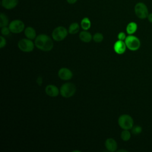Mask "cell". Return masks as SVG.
I'll use <instances>...</instances> for the list:
<instances>
[{"mask_svg": "<svg viewBox=\"0 0 152 152\" xmlns=\"http://www.w3.org/2000/svg\"><path fill=\"white\" fill-rule=\"evenodd\" d=\"M34 45L39 49L45 52L50 51L53 47L52 39L49 36L45 34H41L36 36Z\"/></svg>", "mask_w": 152, "mask_h": 152, "instance_id": "1", "label": "cell"}, {"mask_svg": "<svg viewBox=\"0 0 152 152\" xmlns=\"http://www.w3.org/2000/svg\"><path fill=\"white\" fill-rule=\"evenodd\" d=\"M59 90L62 97L69 98L74 95L76 91V87L72 83H65L62 85Z\"/></svg>", "mask_w": 152, "mask_h": 152, "instance_id": "2", "label": "cell"}, {"mask_svg": "<svg viewBox=\"0 0 152 152\" xmlns=\"http://www.w3.org/2000/svg\"><path fill=\"white\" fill-rule=\"evenodd\" d=\"M118 124L123 129H131L133 127L134 120L132 118L127 114L121 115L118 118Z\"/></svg>", "mask_w": 152, "mask_h": 152, "instance_id": "3", "label": "cell"}, {"mask_svg": "<svg viewBox=\"0 0 152 152\" xmlns=\"http://www.w3.org/2000/svg\"><path fill=\"white\" fill-rule=\"evenodd\" d=\"M125 43L126 44V48L132 51L138 50L141 45L140 40L139 39L132 34H129V36L126 37Z\"/></svg>", "mask_w": 152, "mask_h": 152, "instance_id": "4", "label": "cell"}, {"mask_svg": "<svg viewBox=\"0 0 152 152\" xmlns=\"http://www.w3.org/2000/svg\"><path fill=\"white\" fill-rule=\"evenodd\" d=\"M68 31L63 26L56 27L52 31V36L54 40L60 42L63 40L68 35Z\"/></svg>", "mask_w": 152, "mask_h": 152, "instance_id": "5", "label": "cell"}, {"mask_svg": "<svg viewBox=\"0 0 152 152\" xmlns=\"http://www.w3.org/2000/svg\"><path fill=\"white\" fill-rule=\"evenodd\" d=\"M134 11L137 17L140 19H144L147 18L149 14L146 5L142 2H138L135 5Z\"/></svg>", "mask_w": 152, "mask_h": 152, "instance_id": "6", "label": "cell"}, {"mask_svg": "<svg viewBox=\"0 0 152 152\" xmlns=\"http://www.w3.org/2000/svg\"><path fill=\"white\" fill-rule=\"evenodd\" d=\"M18 48L24 52H30L34 49V44L29 39H22L18 42Z\"/></svg>", "mask_w": 152, "mask_h": 152, "instance_id": "7", "label": "cell"}, {"mask_svg": "<svg viewBox=\"0 0 152 152\" xmlns=\"http://www.w3.org/2000/svg\"><path fill=\"white\" fill-rule=\"evenodd\" d=\"M11 33H20L22 32L25 27L24 23L20 20H14L10 22L8 26Z\"/></svg>", "mask_w": 152, "mask_h": 152, "instance_id": "8", "label": "cell"}, {"mask_svg": "<svg viewBox=\"0 0 152 152\" xmlns=\"http://www.w3.org/2000/svg\"><path fill=\"white\" fill-rule=\"evenodd\" d=\"M72 71L66 68H62L58 71V77L63 80H69L72 77Z\"/></svg>", "mask_w": 152, "mask_h": 152, "instance_id": "9", "label": "cell"}, {"mask_svg": "<svg viewBox=\"0 0 152 152\" xmlns=\"http://www.w3.org/2000/svg\"><path fill=\"white\" fill-rule=\"evenodd\" d=\"M126 48V46L125 42L120 40H118V41H116L115 43L113 46V49L115 52L119 55L123 54L125 52Z\"/></svg>", "mask_w": 152, "mask_h": 152, "instance_id": "10", "label": "cell"}, {"mask_svg": "<svg viewBox=\"0 0 152 152\" xmlns=\"http://www.w3.org/2000/svg\"><path fill=\"white\" fill-rule=\"evenodd\" d=\"M45 92L46 94L50 97H56L58 96L60 90H59L56 86L49 84L46 87Z\"/></svg>", "mask_w": 152, "mask_h": 152, "instance_id": "11", "label": "cell"}, {"mask_svg": "<svg viewBox=\"0 0 152 152\" xmlns=\"http://www.w3.org/2000/svg\"><path fill=\"white\" fill-rule=\"evenodd\" d=\"M105 147L108 151L114 152L117 150L118 145L116 141L113 138H107L105 141Z\"/></svg>", "mask_w": 152, "mask_h": 152, "instance_id": "12", "label": "cell"}, {"mask_svg": "<svg viewBox=\"0 0 152 152\" xmlns=\"http://www.w3.org/2000/svg\"><path fill=\"white\" fill-rule=\"evenodd\" d=\"M19 0H2V6L7 10L14 8L18 4Z\"/></svg>", "mask_w": 152, "mask_h": 152, "instance_id": "13", "label": "cell"}, {"mask_svg": "<svg viewBox=\"0 0 152 152\" xmlns=\"http://www.w3.org/2000/svg\"><path fill=\"white\" fill-rule=\"evenodd\" d=\"M79 38L82 42L85 43H88L91 40L93 37L90 33L87 31V30H84L80 33Z\"/></svg>", "mask_w": 152, "mask_h": 152, "instance_id": "14", "label": "cell"}, {"mask_svg": "<svg viewBox=\"0 0 152 152\" xmlns=\"http://www.w3.org/2000/svg\"><path fill=\"white\" fill-rule=\"evenodd\" d=\"M24 34L26 37L30 40H33L36 37V31L34 28L31 27H27L24 30Z\"/></svg>", "mask_w": 152, "mask_h": 152, "instance_id": "15", "label": "cell"}, {"mask_svg": "<svg viewBox=\"0 0 152 152\" xmlns=\"http://www.w3.org/2000/svg\"><path fill=\"white\" fill-rule=\"evenodd\" d=\"M138 26L136 23L135 22H130L128 24L126 27V33L128 34H133L137 30Z\"/></svg>", "mask_w": 152, "mask_h": 152, "instance_id": "16", "label": "cell"}, {"mask_svg": "<svg viewBox=\"0 0 152 152\" xmlns=\"http://www.w3.org/2000/svg\"><path fill=\"white\" fill-rule=\"evenodd\" d=\"M80 30V26L77 23H72L70 24L68 28V33L72 34H76Z\"/></svg>", "mask_w": 152, "mask_h": 152, "instance_id": "17", "label": "cell"}, {"mask_svg": "<svg viewBox=\"0 0 152 152\" xmlns=\"http://www.w3.org/2000/svg\"><path fill=\"white\" fill-rule=\"evenodd\" d=\"M81 27L84 30H88L91 27V21L87 17H84L81 21Z\"/></svg>", "mask_w": 152, "mask_h": 152, "instance_id": "18", "label": "cell"}, {"mask_svg": "<svg viewBox=\"0 0 152 152\" xmlns=\"http://www.w3.org/2000/svg\"><path fill=\"white\" fill-rule=\"evenodd\" d=\"M9 23V20L7 16L4 14V13H1L0 14V27L2 28L3 27H6L8 26Z\"/></svg>", "mask_w": 152, "mask_h": 152, "instance_id": "19", "label": "cell"}, {"mask_svg": "<svg viewBox=\"0 0 152 152\" xmlns=\"http://www.w3.org/2000/svg\"><path fill=\"white\" fill-rule=\"evenodd\" d=\"M121 138L122 140L126 141H128L131 138V133L128 129H124L121 132Z\"/></svg>", "mask_w": 152, "mask_h": 152, "instance_id": "20", "label": "cell"}, {"mask_svg": "<svg viewBox=\"0 0 152 152\" xmlns=\"http://www.w3.org/2000/svg\"><path fill=\"white\" fill-rule=\"evenodd\" d=\"M93 40L96 43H100L103 40V36L100 33H96L93 36Z\"/></svg>", "mask_w": 152, "mask_h": 152, "instance_id": "21", "label": "cell"}, {"mask_svg": "<svg viewBox=\"0 0 152 152\" xmlns=\"http://www.w3.org/2000/svg\"><path fill=\"white\" fill-rule=\"evenodd\" d=\"M142 132V128L140 126H135L132 128V132L134 134L138 135Z\"/></svg>", "mask_w": 152, "mask_h": 152, "instance_id": "22", "label": "cell"}, {"mask_svg": "<svg viewBox=\"0 0 152 152\" xmlns=\"http://www.w3.org/2000/svg\"><path fill=\"white\" fill-rule=\"evenodd\" d=\"M10 32H11V31H10L9 27H7V26L6 27H3L1 28V34L3 36H7L10 34Z\"/></svg>", "mask_w": 152, "mask_h": 152, "instance_id": "23", "label": "cell"}, {"mask_svg": "<svg viewBox=\"0 0 152 152\" xmlns=\"http://www.w3.org/2000/svg\"><path fill=\"white\" fill-rule=\"evenodd\" d=\"M126 36L125 34V33L124 32H120L118 34V40H125V39H126Z\"/></svg>", "mask_w": 152, "mask_h": 152, "instance_id": "24", "label": "cell"}, {"mask_svg": "<svg viewBox=\"0 0 152 152\" xmlns=\"http://www.w3.org/2000/svg\"><path fill=\"white\" fill-rule=\"evenodd\" d=\"M0 38H1V43H0V48H3L5 45H6V40L5 39L1 36H0Z\"/></svg>", "mask_w": 152, "mask_h": 152, "instance_id": "25", "label": "cell"}, {"mask_svg": "<svg viewBox=\"0 0 152 152\" xmlns=\"http://www.w3.org/2000/svg\"><path fill=\"white\" fill-rule=\"evenodd\" d=\"M37 83L38 84L39 86H41L43 83V80H42V77L41 76H39L37 77V80H36Z\"/></svg>", "mask_w": 152, "mask_h": 152, "instance_id": "26", "label": "cell"}, {"mask_svg": "<svg viewBox=\"0 0 152 152\" xmlns=\"http://www.w3.org/2000/svg\"><path fill=\"white\" fill-rule=\"evenodd\" d=\"M147 18H148V20L152 23V13H150L148 14V17H147Z\"/></svg>", "mask_w": 152, "mask_h": 152, "instance_id": "27", "label": "cell"}, {"mask_svg": "<svg viewBox=\"0 0 152 152\" xmlns=\"http://www.w3.org/2000/svg\"><path fill=\"white\" fill-rule=\"evenodd\" d=\"M66 1L69 4H74L77 1V0H66Z\"/></svg>", "mask_w": 152, "mask_h": 152, "instance_id": "28", "label": "cell"}, {"mask_svg": "<svg viewBox=\"0 0 152 152\" xmlns=\"http://www.w3.org/2000/svg\"><path fill=\"white\" fill-rule=\"evenodd\" d=\"M118 151V152H120V151H125V152H126V151L125 150H119Z\"/></svg>", "mask_w": 152, "mask_h": 152, "instance_id": "29", "label": "cell"}]
</instances>
